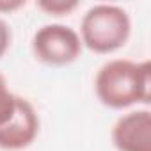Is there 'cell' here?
<instances>
[{"label": "cell", "mask_w": 151, "mask_h": 151, "mask_svg": "<svg viewBox=\"0 0 151 151\" xmlns=\"http://www.w3.org/2000/svg\"><path fill=\"white\" fill-rule=\"evenodd\" d=\"M98 100L114 110L128 109L139 103H149L151 98V66L147 60L114 59L105 62L94 78Z\"/></svg>", "instance_id": "obj_1"}, {"label": "cell", "mask_w": 151, "mask_h": 151, "mask_svg": "<svg viewBox=\"0 0 151 151\" xmlns=\"http://www.w3.org/2000/svg\"><path fill=\"white\" fill-rule=\"evenodd\" d=\"M132 34L128 13L114 4H96L80 22V41L94 53H112L123 48Z\"/></svg>", "instance_id": "obj_2"}, {"label": "cell", "mask_w": 151, "mask_h": 151, "mask_svg": "<svg viewBox=\"0 0 151 151\" xmlns=\"http://www.w3.org/2000/svg\"><path fill=\"white\" fill-rule=\"evenodd\" d=\"M32 53L43 64L68 66L80 57L82 41L75 29L62 23H48L34 32Z\"/></svg>", "instance_id": "obj_3"}, {"label": "cell", "mask_w": 151, "mask_h": 151, "mask_svg": "<svg viewBox=\"0 0 151 151\" xmlns=\"http://www.w3.org/2000/svg\"><path fill=\"white\" fill-rule=\"evenodd\" d=\"M39 133V116L32 103L18 96L13 116L0 124V149L22 151L29 147Z\"/></svg>", "instance_id": "obj_4"}, {"label": "cell", "mask_w": 151, "mask_h": 151, "mask_svg": "<svg viewBox=\"0 0 151 151\" xmlns=\"http://www.w3.org/2000/svg\"><path fill=\"white\" fill-rule=\"evenodd\" d=\"M110 137L117 151H151V112L142 109L121 116Z\"/></svg>", "instance_id": "obj_5"}, {"label": "cell", "mask_w": 151, "mask_h": 151, "mask_svg": "<svg viewBox=\"0 0 151 151\" xmlns=\"http://www.w3.org/2000/svg\"><path fill=\"white\" fill-rule=\"evenodd\" d=\"M18 96L9 89L4 75H0V124H4L16 109Z\"/></svg>", "instance_id": "obj_6"}, {"label": "cell", "mask_w": 151, "mask_h": 151, "mask_svg": "<svg viewBox=\"0 0 151 151\" xmlns=\"http://www.w3.org/2000/svg\"><path fill=\"white\" fill-rule=\"evenodd\" d=\"M36 6L50 16H68L78 7V2L75 0H37Z\"/></svg>", "instance_id": "obj_7"}, {"label": "cell", "mask_w": 151, "mask_h": 151, "mask_svg": "<svg viewBox=\"0 0 151 151\" xmlns=\"http://www.w3.org/2000/svg\"><path fill=\"white\" fill-rule=\"evenodd\" d=\"M11 41H13V32H11V27L0 18V59H2L9 46H11Z\"/></svg>", "instance_id": "obj_8"}, {"label": "cell", "mask_w": 151, "mask_h": 151, "mask_svg": "<svg viewBox=\"0 0 151 151\" xmlns=\"http://www.w3.org/2000/svg\"><path fill=\"white\" fill-rule=\"evenodd\" d=\"M25 6V0H0V13H13Z\"/></svg>", "instance_id": "obj_9"}]
</instances>
